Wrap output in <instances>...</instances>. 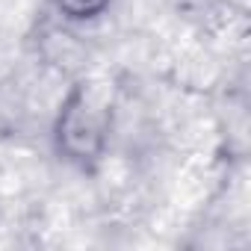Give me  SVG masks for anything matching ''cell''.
Here are the masks:
<instances>
[{
	"label": "cell",
	"instance_id": "6da1fadb",
	"mask_svg": "<svg viewBox=\"0 0 251 251\" xmlns=\"http://www.w3.org/2000/svg\"><path fill=\"white\" fill-rule=\"evenodd\" d=\"M109 118H112V100L109 92L100 83L80 80L68 89L56 124H53V139L56 151L80 166L92 169L106 148V133H109Z\"/></svg>",
	"mask_w": 251,
	"mask_h": 251
},
{
	"label": "cell",
	"instance_id": "7a4b0ae2",
	"mask_svg": "<svg viewBox=\"0 0 251 251\" xmlns=\"http://www.w3.org/2000/svg\"><path fill=\"white\" fill-rule=\"evenodd\" d=\"M109 3L112 0H53L56 12L65 21H74V24H86V21L100 18L109 9Z\"/></svg>",
	"mask_w": 251,
	"mask_h": 251
}]
</instances>
